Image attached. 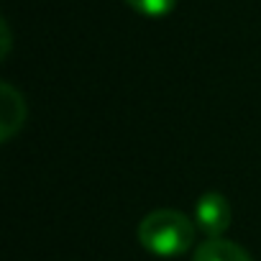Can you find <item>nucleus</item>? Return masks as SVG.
Instances as JSON below:
<instances>
[{"label": "nucleus", "instance_id": "5", "mask_svg": "<svg viewBox=\"0 0 261 261\" xmlns=\"http://www.w3.org/2000/svg\"><path fill=\"white\" fill-rule=\"evenodd\" d=\"M125 3L134 8L136 13L146 16V18H162V16L174 11L177 0H125Z\"/></svg>", "mask_w": 261, "mask_h": 261}, {"label": "nucleus", "instance_id": "3", "mask_svg": "<svg viewBox=\"0 0 261 261\" xmlns=\"http://www.w3.org/2000/svg\"><path fill=\"white\" fill-rule=\"evenodd\" d=\"M0 92H3V100H0V128H3V141H11V136L23 125V118H26V105H23V97L21 92L3 82L0 85Z\"/></svg>", "mask_w": 261, "mask_h": 261}, {"label": "nucleus", "instance_id": "4", "mask_svg": "<svg viewBox=\"0 0 261 261\" xmlns=\"http://www.w3.org/2000/svg\"><path fill=\"white\" fill-rule=\"evenodd\" d=\"M192 261H253V258L246 248H241L228 238H207L195 248Z\"/></svg>", "mask_w": 261, "mask_h": 261}, {"label": "nucleus", "instance_id": "1", "mask_svg": "<svg viewBox=\"0 0 261 261\" xmlns=\"http://www.w3.org/2000/svg\"><path fill=\"white\" fill-rule=\"evenodd\" d=\"M139 243L154 256H182L195 243V225L179 210H154L139 223Z\"/></svg>", "mask_w": 261, "mask_h": 261}, {"label": "nucleus", "instance_id": "2", "mask_svg": "<svg viewBox=\"0 0 261 261\" xmlns=\"http://www.w3.org/2000/svg\"><path fill=\"white\" fill-rule=\"evenodd\" d=\"M195 223L207 238H223L230 228V205L220 192H205L195 205Z\"/></svg>", "mask_w": 261, "mask_h": 261}]
</instances>
